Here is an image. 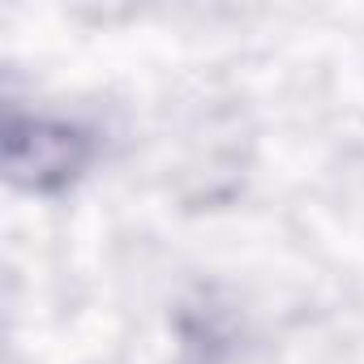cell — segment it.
<instances>
[{
	"mask_svg": "<svg viewBox=\"0 0 364 364\" xmlns=\"http://www.w3.org/2000/svg\"><path fill=\"white\" fill-rule=\"evenodd\" d=\"M90 141L60 120H14L5 137V167L18 189L52 193L82 171Z\"/></svg>",
	"mask_w": 364,
	"mask_h": 364,
	"instance_id": "1",
	"label": "cell"
}]
</instances>
